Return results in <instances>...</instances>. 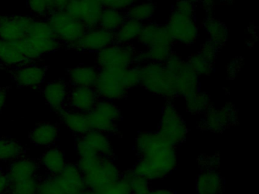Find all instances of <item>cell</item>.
I'll use <instances>...</instances> for the list:
<instances>
[{"mask_svg": "<svg viewBox=\"0 0 259 194\" xmlns=\"http://www.w3.org/2000/svg\"><path fill=\"white\" fill-rule=\"evenodd\" d=\"M164 64L177 77L178 95L185 97L198 91L199 76L195 74L187 61L183 60L180 55L172 52Z\"/></svg>", "mask_w": 259, "mask_h": 194, "instance_id": "ba28073f", "label": "cell"}, {"mask_svg": "<svg viewBox=\"0 0 259 194\" xmlns=\"http://www.w3.org/2000/svg\"><path fill=\"white\" fill-rule=\"evenodd\" d=\"M126 18V15L123 11L104 8L100 17L98 27L107 31L116 33Z\"/></svg>", "mask_w": 259, "mask_h": 194, "instance_id": "4dcf8cb0", "label": "cell"}, {"mask_svg": "<svg viewBox=\"0 0 259 194\" xmlns=\"http://www.w3.org/2000/svg\"><path fill=\"white\" fill-rule=\"evenodd\" d=\"M81 194H101L98 190H91V189H86L83 193Z\"/></svg>", "mask_w": 259, "mask_h": 194, "instance_id": "f6af8a7d", "label": "cell"}, {"mask_svg": "<svg viewBox=\"0 0 259 194\" xmlns=\"http://www.w3.org/2000/svg\"><path fill=\"white\" fill-rule=\"evenodd\" d=\"M136 50L131 44H111L98 52V69H124L135 64Z\"/></svg>", "mask_w": 259, "mask_h": 194, "instance_id": "52a82bcc", "label": "cell"}, {"mask_svg": "<svg viewBox=\"0 0 259 194\" xmlns=\"http://www.w3.org/2000/svg\"><path fill=\"white\" fill-rule=\"evenodd\" d=\"M54 177L61 194H81L87 189L82 173L76 164L67 162L61 172Z\"/></svg>", "mask_w": 259, "mask_h": 194, "instance_id": "4fadbf2b", "label": "cell"}, {"mask_svg": "<svg viewBox=\"0 0 259 194\" xmlns=\"http://www.w3.org/2000/svg\"><path fill=\"white\" fill-rule=\"evenodd\" d=\"M155 3L151 1H142L135 3L127 9L125 15L127 18L143 23L150 21L155 13Z\"/></svg>", "mask_w": 259, "mask_h": 194, "instance_id": "d6a6232c", "label": "cell"}, {"mask_svg": "<svg viewBox=\"0 0 259 194\" xmlns=\"http://www.w3.org/2000/svg\"><path fill=\"white\" fill-rule=\"evenodd\" d=\"M189 1L193 3V4H196V3H201L202 0H189Z\"/></svg>", "mask_w": 259, "mask_h": 194, "instance_id": "bcb514c9", "label": "cell"}, {"mask_svg": "<svg viewBox=\"0 0 259 194\" xmlns=\"http://www.w3.org/2000/svg\"><path fill=\"white\" fill-rule=\"evenodd\" d=\"M224 1H227V3H229V2H230V0H224Z\"/></svg>", "mask_w": 259, "mask_h": 194, "instance_id": "c3c4849f", "label": "cell"}, {"mask_svg": "<svg viewBox=\"0 0 259 194\" xmlns=\"http://www.w3.org/2000/svg\"><path fill=\"white\" fill-rule=\"evenodd\" d=\"M33 18L24 15H0V39L14 42L23 39Z\"/></svg>", "mask_w": 259, "mask_h": 194, "instance_id": "7c38bea8", "label": "cell"}, {"mask_svg": "<svg viewBox=\"0 0 259 194\" xmlns=\"http://www.w3.org/2000/svg\"><path fill=\"white\" fill-rule=\"evenodd\" d=\"M75 142L95 154L112 159L114 157V152L108 135L98 130H89L83 136H78Z\"/></svg>", "mask_w": 259, "mask_h": 194, "instance_id": "ffe728a7", "label": "cell"}, {"mask_svg": "<svg viewBox=\"0 0 259 194\" xmlns=\"http://www.w3.org/2000/svg\"><path fill=\"white\" fill-rule=\"evenodd\" d=\"M174 11L181 15L194 17L195 11V4L191 3L189 0H177Z\"/></svg>", "mask_w": 259, "mask_h": 194, "instance_id": "f35d334b", "label": "cell"}, {"mask_svg": "<svg viewBox=\"0 0 259 194\" xmlns=\"http://www.w3.org/2000/svg\"><path fill=\"white\" fill-rule=\"evenodd\" d=\"M7 92H8V89L7 88H0V112L5 106L7 99Z\"/></svg>", "mask_w": 259, "mask_h": 194, "instance_id": "7bdbcfd3", "label": "cell"}, {"mask_svg": "<svg viewBox=\"0 0 259 194\" xmlns=\"http://www.w3.org/2000/svg\"><path fill=\"white\" fill-rule=\"evenodd\" d=\"M139 0H101L104 8L124 11L137 3Z\"/></svg>", "mask_w": 259, "mask_h": 194, "instance_id": "ab89813d", "label": "cell"}, {"mask_svg": "<svg viewBox=\"0 0 259 194\" xmlns=\"http://www.w3.org/2000/svg\"><path fill=\"white\" fill-rule=\"evenodd\" d=\"M78 165L87 189L99 190L119 180L122 175L117 165L110 158L88 153L78 155Z\"/></svg>", "mask_w": 259, "mask_h": 194, "instance_id": "3957f363", "label": "cell"}, {"mask_svg": "<svg viewBox=\"0 0 259 194\" xmlns=\"http://www.w3.org/2000/svg\"><path fill=\"white\" fill-rule=\"evenodd\" d=\"M0 62L8 67H18L29 63L16 42H7L4 41H2L0 46Z\"/></svg>", "mask_w": 259, "mask_h": 194, "instance_id": "83f0119b", "label": "cell"}, {"mask_svg": "<svg viewBox=\"0 0 259 194\" xmlns=\"http://www.w3.org/2000/svg\"><path fill=\"white\" fill-rule=\"evenodd\" d=\"M197 194H221L224 180L217 169H204L196 180Z\"/></svg>", "mask_w": 259, "mask_h": 194, "instance_id": "cb8c5ba5", "label": "cell"}, {"mask_svg": "<svg viewBox=\"0 0 259 194\" xmlns=\"http://www.w3.org/2000/svg\"><path fill=\"white\" fill-rule=\"evenodd\" d=\"M139 84V67L133 65L124 69H99L93 87L99 99L114 102L125 98Z\"/></svg>", "mask_w": 259, "mask_h": 194, "instance_id": "7a4b0ae2", "label": "cell"}, {"mask_svg": "<svg viewBox=\"0 0 259 194\" xmlns=\"http://www.w3.org/2000/svg\"><path fill=\"white\" fill-rule=\"evenodd\" d=\"M218 48H219V47L217 46L213 42L209 40L203 44L201 50H200V52H198V53H199L200 55L202 56L204 59H207L209 62H210V63L213 65L215 60H216Z\"/></svg>", "mask_w": 259, "mask_h": 194, "instance_id": "74e56055", "label": "cell"}, {"mask_svg": "<svg viewBox=\"0 0 259 194\" xmlns=\"http://www.w3.org/2000/svg\"><path fill=\"white\" fill-rule=\"evenodd\" d=\"M157 133L174 146L181 144L186 139L187 127L172 103H168L163 107Z\"/></svg>", "mask_w": 259, "mask_h": 194, "instance_id": "9c48e42d", "label": "cell"}, {"mask_svg": "<svg viewBox=\"0 0 259 194\" xmlns=\"http://www.w3.org/2000/svg\"><path fill=\"white\" fill-rule=\"evenodd\" d=\"M48 21L57 39L74 47L85 33V26L64 10L53 11L48 15Z\"/></svg>", "mask_w": 259, "mask_h": 194, "instance_id": "5b68a950", "label": "cell"}, {"mask_svg": "<svg viewBox=\"0 0 259 194\" xmlns=\"http://www.w3.org/2000/svg\"><path fill=\"white\" fill-rule=\"evenodd\" d=\"M46 72V67L29 62L16 67L13 70V77L20 87L35 89L45 82Z\"/></svg>", "mask_w": 259, "mask_h": 194, "instance_id": "2e32d148", "label": "cell"}, {"mask_svg": "<svg viewBox=\"0 0 259 194\" xmlns=\"http://www.w3.org/2000/svg\"><path fill=\"white\" fill-rule=\"evenodd\" d=\"M92 130L105 134H116L121 118L119 107L114 102L99 99L93 109L87 113Z\"/></svg>", "mask_w": 259, "mask_h": 194, "instance_id": "8992f818", "label": "cell"}, {"mask_svg": "<svg viewBox=\"0 0 259 194\" xmlns=\"http://www.w3.org/2000/svg\"><path fill=\"white\" fill-rule=\"evenodd\" d=\"M60 127L58 124L51 122H42L37 124L29 134L31 143L37 147L50 148L53 147L58 139Z\"/></svg>", "mask_w": 259, "mask_h": 194, "instance_id": "603a6c76", "label": "cell"}, {"mask_svg": "<svg viewBox=\"0 0 259 194\" xmlns=\"http://www.w3.org/2000/svg\"><path fill=\"white\" fill-rule=\"evenodd\" d=\"M62 124L78 136H81L92 130L87 113L72 110L66 108L60 114Z\"/></svg>", "mask_w": 259, "mask_h": 194, "instance_id": "7402d4cb", "label": "cell"}, {"mask_svg": "<svg viewBox=\"0 0 259 194\" xmlns=\"http://www.w3.org/2000/svg\"><path fill=\"white\" fill-rule=\"evenodd\" d=\"M99 69L97 67L78 65L70 68L67 76L69 83L75 86H91L93 87L98 78Z\"/></svg>", "mask_w": 259, "mask_h": 194, "instance_id": "484cf974", "label": "cell"}, {"mask_svg": "<svg viewBox=\"0 0 259 194\" xmlns=\"http://www.w3.org/2000/svg\"><path fill=\"white\" fill-rule=\"evenodd\" d=\"M204 114L201 127L210 131H222L237 121L236 110L231 104H227L221 109L210 107Z\"/></svg>", "mask_w": 259, "mask_h": 194, "instance_id": "5bb4252c", "label": "cell"}, {"mask_svg": "<svg viewBox=\"0 0 259 194\" xmlns=\"http://www.w3.org/2000/svg\"><path fill=\"white\" fill-rule=\"evenodd\" d=\"M166 27L174 42L190 45L198 39V27L194 17L186 16L172 11Z\"/></svg>", "mask_w": 259, "mask_h": 194, "instance_id": "30bf717a", "label": "cell"}, {"mask_svg": "<svg viewBox=\"0 0 259 194\" xmlns=\"http://www.w3.org/2000/svg\"><path fill=\"white\" fill-rule=\"evenodd\" d=\"M136 151L139 159L133 171L148 181L164 178L177 167L176 146L157 132L139 133L136 139Z\"/></svg>", "mask_w": 259, "mask_h": 194, "instance_id": "6da1fadb", "label": "cell"}, {"mask_svg": "<svg viewBox=\"0 0 259 194\" xmlns=\"http://www.w3.org/2000/svg\"><path fill=\"white\" fill-rule=\"evenodd\" d=\"M40 168L38 161L25 155L9 164L6 170L9 183L39 177Z\"/></svg>", "mask_w": 259, "mask_h": 194, "instance_id": "9a60e30c", "label": "cell"}, {"mask_svg": "<svg viewBox=\"0 0 259 194\" xmlns=\"http://www.w3.org/2000/svg\"><path fill=\"white\" fill-rule=\"evenodd\" d=\"M1 43H2V40L0 39V46H1Z\"/></svg>", "mask_w": 259, "mask_h": 194, "instance_id": "7dc6e473", "label": "cell"}, {"mask_svg": "<svg viewBox=\"0 0 259 194\" xmlns=\"http://www.w3.org/2000/svg\"><path fill=\"white\" fill-rule=\"evenodd\" d=\"M47 104L54 112L60 114L67 108L69 87L62 80H52L45 84L42 89Z\"/></svg>", "mask_w": 259, "mask_h": 194, "instance_id": "ac0fdd59", "label": "cell"}, {"mask_svg": "<svg viewBox=\"0 0 259 194\" xmlns=\"http://www.w3.org/2000/svg\"><path fill=\"white\" fill-rule=\"evenodd\" d=\"M114 42V33L96 27L88 29L74 47L82 51L99 52Z\"/></svg>", "mask_w": 259, "mask_h": 194, "instance_id": "e0dca14e", "label": "cell"}, {"mask_svg": "<svg viewBox=\"0 0 259 194\" xmlns=\"http://www.w3.org/2000/svg\"><path fill=\"white\" fill-rule=\"evenodd\" d=\"M104 9L101 0H71L65 12L81 21L86 28L98 27L100 17Z\"/></svg>", "mask_w": 259, "mask_h": 194, "instance_id": "8fae6325", "label": "cell"}, {"mask_svg": "<svg viewBox=\"0 0 259 194\" xmlns=\"http://www.w3.org/2000/svg\"><path fill=\"white\" fill-rule=\"evenodd\" d=\"M149 194H176L175 192L166 189H151Z\"/></svg>", "mask_w": 259, "mask_h": 194, "instance_id": "ee69618b", "label": "cell"}, {"mask_svg": "<svg viewBox=\"0 0 259 194\" xmlns=\"http://www.w3.org/2000/svg\"><path fill=\"white\" fill-rule=\"evenodd\" d=\"M143 23L126 18L115 33V42L120 44H131L137 39L143 27Z\"/></svg>", "mask_w": 259, "mask_h": 194, "instance_id": "f546056e", "label": "cell"}, {"mask_svg": "<svg viewBox=\"0 0 259 194\" xmlns=\"http://www.w3.org/2000/svg\"><path fill=\"white\" fill-rule=\"evenodd\" d=\"M139 67V85L144 89L169 100H174L178 95L177 77L164 63L149 62Z\"/></svg>", "mask_w": 259, "mask_h": 194, "instance_id": "277c9868", "label": "cell"}, {"mask_svg": "<svg viewBox=\"0 0 259 194\" xmlns=\"http://www.w3.org/2000/svg\"><path fill=\"white\" fill-rule=\"evenodd\" d=\"M9 180L6 171L0 167V194H8Z\"/></svg>", "mask_w": 259, "mask_h": 194, "instance_id": "60d3db41", "label": "cell"}, {"mask_svg": "<svg viewBox=\"0 0 259 194\" xmlns=\"http://www.w3.org/2000/svg\"><path fill=\"white\" fill-rule=\"evenodd\" d=\"M25 155V149L12 138H0V163H10Z\"/></svg>", "mask_w": 259, "mask_h": 194, "instance_id": "f1b7e54d", "label": "cell"}, {"mask_svg": "<svg viewBox=\"0 0 259 194\" xmlns=\"http://www.w3.org/2000/svg\"><path fill=\"white\" fill-rule=\"evenodd\" d=\"M136 39L140 45L145 47L151 45L172 46L174 43V39L166 25H160L155 23L144 24L142 31Z\"/></svg>", "mask_w": 259, "mask_h": 194, "instance_id": "d6986e66", "label": "cell"}, {"mask_svg": "<svg viewBox=\"0 0 259 194\" xmlns=\"http://www.w3.org/2000/svg\"><path fill=\"white\" fill-rule=\"evenodd\" d=\"M203 28L210 36V41L217 46L224 45L228 38V30L224 23L209 15L202 23Z\"/></svg>", "mask_w": 259, "mask_h": 194, "instance_id": "4316f807", "label": "cell"}, {"mask_svg": "<svg viewBox=\"0 0 259 194\" xmlns=\"http://www.w3.org/2000/svg\"><path fill=\"white\" fill-rule=\"evenodd\" d=\"M99 97L94 87L75 86L68 96L67 107L72 110L88 113L98 103Z\"/></svg>", "mask_w": 259, "mask_h": 194, "instance_id": "44dd1931", "label": "cell"}, {"mask_svg": "<svg viewBox=\"0 0 259 194\" xmlns=\"http://www.w3.org/2000/svg\"><path fill=\"white\" fill-rule=\"evenodd\" d=\"M186 109L192 114H204L211 106L210 96L204 92H193L184 97Z\"/></svg>", "mask_w": 259, "mask_h": 194, "instance_id": "1f68e13d", "label": "cell"}, {"mask_svg": "<svg viewBox=\"0 0 259 194\" xmlns=\"http://www.w3.org/2000/svg\"><path fill=\"white\" fill-rule=\"evenodd\" d=\"M122 177L128 182L131 194H149L151 189L150 181L145 177L135 174L133 169L122 173Z\"/></svg>", "mask_w": 259, "mask_h": 194, "instance_id": "836d02e7", "label": "cell"}, {"mask_svg": "<svg viewBox=\"0 0 259 194\" xmlns=\"http://www.w3.org/2000/svg\"><path fill=\"white\" fill-rule=\"evenodd\" d=\"M40 177L9 183L8 194H37Z\"/></svg>", "mask_w": 259, "mask_h": 194, "instance_id": "e575fe53", "label": "cell"}, {"mask_svg": "<svg viewBox=\"0 0 259 194\" xmlns=\"http://www.w3.org/2000/svg\"><path fill=\"white\" fill-rule=\"evenodd\" d=\"M201 3V7L206 12H207V13H210L212 10L214 9L215 0H202Z\"/></svg>", "mask_w": 259, "mask_h": 194, "instance_id": "b9f144b4", "label": "cell"}, {"mask_svg": "<svg viewBox=\"0 0 259 194\" xmlns=\"http://www.w3.org/2000/svg\"><path fill=\"white\" fill-rule=\"evenodd\" d=\"M38 162L49 175H57L67 164L64 152L54 147H50L41 155Z\"/></svg>", "mask_w": 259, "mask_h": 194, "instance_id": "d4e9b609", "label": "cell"}, {"mask_svg": "<svg viewBox=\"0 0 259 194\" xmlns=\"http://www.w3.org/2000/svg\"><path fill=\"white\" fill-rule=\"evenodd\" d=\"M30 10L37 15H48L54 11V0H27Z\"/></svg>", "mask_w": 259, "mask_h": 194, "instance_id": "8d00e7d4", "label": "cell"}, {"mask_svg": "<svg viewBox=\"0 0 259 194\" xmlns=\"http://www.w3.org/2000/svg\"><path fill=\"white\" fill-rule=\"evenodd\" d=\"M187 62L198 76L209 75L213 70V64L204 59L199 53L191 55Z\"/></svg>", "mask_w": 259, "mask_h": 194, "instance_id": "d590c367", "label": "cell"}]
</instances>
